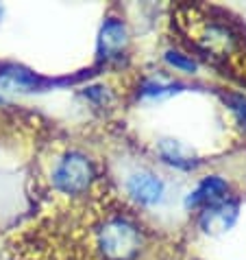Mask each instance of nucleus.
Returning <instances> with one entry per match:
<instances>
[{
    "label": "nucleus",
    "instance_id": "obj_1",
    "mask_svg": "<svg viewBox=\"0 0 246 260\" xmlns=\"http://www.w3.org/2000/svg\"><path fill=\"white\" fill-rule=\"evenodd\" d=\"M96 245L105 260H135L142 249V232L127 216H111L98 228Z\"/></svg>",
    "mask_w": 246,
    "mask_h": 260
},
{
    "label": "nucleus",
    "instance_id": "obj_2",
    "mask_svg": "<svg viewBox=\"0 0 246 260\" xmlns=\"http://www.w3.org/2000/svg\"><path fill=\"white\" fill-rule=\"evenodd\" d=\"M94 175H96L94 164L88 155L81 151H68L53 166L50 182H53L55 190L70 194V197H78V194H85L90 190Z\"/></svg>",
    "mask_w": 246,
    "mask_h": 260
},
{
    "label": "nucleus",
    "instance_id": "obj_3",
    "mask_svg": "<svg viewBox=\"0 0 246 260\" xmlns=\"http://www.w3.org/2000/svg\"><path fill=\"white\" fill-rule=\"evenodd\" d=\"M127 192L140 206L153 208L161 204L166 197V182L157 173L148 169H140L127 177Z\"/></svg>",
    "mask_w": 246,
    "mask_h": 260
},
{
    "label": "nucleus",
    "instance_id": "obj_4",
    "mask_svg": "<svg viewBox=\"0 0 246 260\" xmlns=\"http://www.w3.org/2000/svg\"><path fill=\"white\" fill-rule=\"evenodd\" d=\"M229 182L220 175H207L185 194L183 206L187 210H205V208L218 206L229 201Z\"/></svg>",
    "mask_w": 246,
    "mask_h": 260
},
{
    "label": "nucleus",
    "instance_id": "obj_5",
    "mask_svg": "<svg viewBox=\"0 0 246 260\" xmlns=\"http://www.w3.org/2000/svg\"><path fill=\"white\" fill-rule=\"evenodd\" d=\"M129 46V28L120 18H107L98 31L96 55L98 59L113 61L120 59Z\"/></svg>",
    "mask_w": 246,
    "mask_h": 260
},
{
    "label": "nucleus",
    "instance_id": "obj_6",
    "mask_svg": "<svg viewBox=\"0 0 246 260\" xmlns=\"http://www.w3.org/2000/svg\"><path fill=\"white\" fill-rule=\"evenodd\" d=\"M237 219H240V204L229 199V201H224V204L200 210L198 228L202 230V234H207V236H220V234H227L237 223Z\"/></svg>",
    "mask_w": 246,
    "mask_h": 260
},
{
    "label": "nucleus",
    "instance_id": "obj_7",
    "mask_svg": "<svg viewBox=\"0 0 246 260\" xmlns=\"http://www.w3.org/2000/svg\"><path fill=\"white\" fill-rule=\"evenodd\" d=\"M46 79L35 75L33 70L20 63H3L0 66V92H20V94H28V92H39L46 88Z\"/></svg>",
    "mask_w": 246,
    "mask_h": 260
},
{
    "label": "nucleus",
    "instance_id": "obj_8",
    "mask_svg": "<svg viewBox=\"0 0 246 260\" xmlns=\"http://www.w3.org/2000/svg\"><path fill=\"white\" fill-rule=\"evenodd\" d=\"M196 42L205 50L214 53L216 57L231 55L237 46V38L233 35V31H231L227 24H220V22H205L202 24Z\"/></svg>",
    "mask_w": 246,
    "mask_h": 260
},
{
    "label": "nucleus",
    "instance_id": "obj_9",
    "mask_svg": "<svg viewBox=\"0 0 246 260\" xmlns=\"http://www.w3.org/2000/svg\"><path fill=\"white\" fill-rule=\"evenodd\" d=\"M157 153L166 164L175 166V169H181V171H192L194 166L198 164V160L194 157V151L187 147L185 142H179L175 138L159 140L157 142Z\"/></svg>",
    "mask_w": 246,
    "mask_h": 260
},
{
    "label": "nucleus",
    "instance_id": "obj_10",
    "mask_svg": "<svg viewBox=\"0 0 246 260\" xmlns=\"http://www.w3.org/2000/svg\"><path fill=\"white\" fill-rule=\"evenodd\" d=\"M179 88H183V83H177V81H163V79H148V81L142 83L140 88V96L142 99H168V96H175L179 94Z\"/></svg>",
    "mask_w": 246,
    "mask_h": 260
},
{
    "label": "nucleus",
    "instance_id": "obj_11",
    "mask_svg": "<svg viewBox=\"0 0 246 260\" xmlns=\"http://www.w3.org/2000/svg\"><path fill=\"white\" fill-rule=\"evenodd\" d=\"M163 59H166V63H168L170 68H175L179 72H185V75H194V72L198 70V61L194 59L192 55H185V53H181V50H177V48L166 50Z\"/></svg>",
    "mask_w": 246,
    "mask_h": 260
},
{
    "label": "nucleus",
    "instance_id": "obj_12",
    "mask_svg": "<svg viewBox=\"0 0 246 260\" xmlns=\"http://www.w3.org/2000/svg\"><path fill=\"white\" fill-rule=\"evenodd\" d=\"M222 101L227 103L231 114L237 118V122L246 129V96L237 94V92H227V94H222Z\"/></svg>",
    "mask_w": 246,
    "mask_h": 260
},
{
    "label": "nucleus",
    "instance_id": "obj_13",
    "mask_svg": "<svg viewBox=\"0 0 246 260\" xmlns=\"http://www.w3.org/2000/svg\"><path fill=\"white\" fill-rule=\"evenodd\" d=\"M83 96L88 101H92V103H96V105H107L109 99H111L105 85H88V88L83 90Z\"/></svg>",
    "mask_w": 246,
    "mask_h": 260
},
{
    "label": "nucleus",
    "instance_id": "obj_14",
    "mask_svg": "<svg viewBox=\"0 0 246 260\" xmlns=\"http://www.w3.org/2000/svg\"><path fill=\"white\" fill-rule=\"evenodd\" d=\"M5 103V96H3V92H0V105H3Z\"/></svg>",
    "mask_w": 246,
    "mask_h": 260
}]
</instances>
